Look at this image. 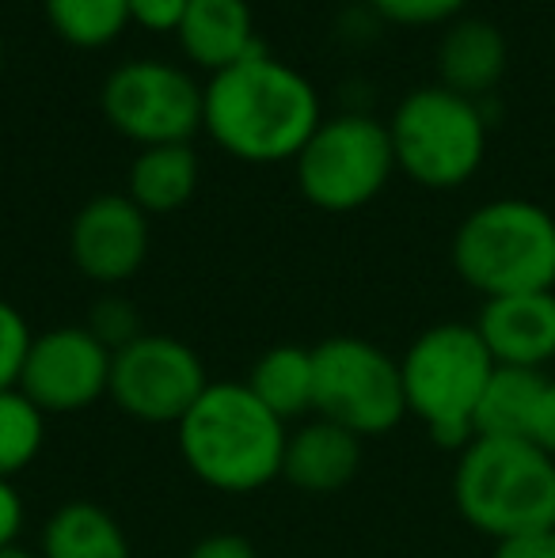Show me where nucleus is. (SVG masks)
Masks as SVG:
<instances>
[{"instance_id": "1", "label": "nucleus", "mask_w": 555, "mask_h": 558, "mask_svg": "<svg viewBox=\"0 0 555 558\" xmlns=\"http://www.w3.org/2000/svg\"><path fill=\"white\" fill-rule=\"evenodd\" d=\"M202 125L225 153L248 163H275L301 156L319 130V99L297 69L263 53L214 73Z\"/></svg>"}, {"instance_id": "2", "label": "nucleus", "mask_w": 555, "mask_h": 558, "mask_svg": "<svg viewBox=\"0 0 555 558\" xmlns=\"http://www.w3.org/2000/svg\"><path fill=\"white\" fill-rule=\"evenodd\" d=\"M286 437V422L237 380H209L176 426L183 463L221 494H255L281 478Z\"/></svg>"}, {"instance_id": "3", "label": "nucleus", "mask_w": 555, "mask_h": 558, "mask_svg": "<svg viewBox=\"0 0 555 558\" xmlns=\"http://www.w3.org/2000/svg\"><path fill=\"white\" fill-rule=\"evenodd\" d=\"M453 501L491 539L555 529V460L521 437H472L453 468Z\"/></svg>"}, {"instance_id": "4", "label": "nucleus", "mask_w": 555, "mask_h": 558, "mask_svg": "<svg viewBox=\"0 0 555 558\" xmlns=\"http://www.w3.org/2000/svg\"><path fill=\"white\" fill-rule=\"evenodd\" d=\"M453 266L487 301L555 289V217L526 198L487 202L460 221Z\"/></svg>"}, {"instance_id": "5", "label": "nucleus", "mask_w": 555, "mask_h": 558, "mask_svg": "<svg viewBox=\"0 0 555 558\" xmlns=\"http://www.w3.org/2000/svg\"><path fill=\"white\" fill-rule=\"evenodd\" d=\"M495 357L475 324L426 327L400 357L408 414L426 426L442 448H464L475 437V407L483 399Z\"/></svg>"}, {"instance_id": "6", "label": "nucleus", "mask_w": 555, "mask_h": 558, "mask_svg": "<svg viewBox=\"0 0 555 558\" xmlns=\"http://www.w3.org/2000/svg\"><path fill=\"white\" fill-rule=\"evenodd\" d=\"M312 414L362 441L393 434L408 418L400 361L370 338H324L312 345Z\"/></svg>"}, {"instance_id": "7", "label": "nucleus", "mask_w": 555, "mask_h": 558, "mask_svg": "<svg viewBox=\"0 0 555 558\" xmlns=\"http://www.w3.org/2000/svg\"><path fill=\"white\" fill-rule=\"evenodd\" d=\"M388 133H393L396 168H403L430 191L468 183L487 148V122L475 99L457 96L442 84L411 92L396 107Z\"/></svg>"}, {"instance_id": "8", "label": "nucleus", "mask_w": 555, "mask_h": 558, "mask_svg": "<svg viewBox=\"0 0 555 558\" xmlns=\"http://www.w3.org/2000/svg\"><path fill=\"white\" fill-rule=\"evenodd\" d=\"M396 168L393 133L370 114H342L319 122L297 156V183L312 206L327 214L362 209L385 191Z\"/></svg>"}, {"instance_id": "9", "label": "nucleus", "mask_w": 555, "mask_h": 558, "mask_svg": "<svg viewBox=\"0 0 555 558\" xmlns=\"http://www.w3.org/2000/svg\"><path fill=\"white\" fill-rule=\"evenodd\" d=\"M206 88L168 61H126L104 84V114L137 145H186L202 125Z\"/></svg>"}, {"instance_id": "10", "label": "nucleus", "mask_w": 555, "mask_h": 558, "mask_svg": "<svg viewBox=\"0 0 555 558\" xmlns=\"http://www.w3.org/2000/svg\"><path fill=\"white\" fill-rule=\"evenodd\" d=\"M206 388V365L191 345L171 335L145 331L130 345L114 350L107 396L119 403V411H126L137 422L179 426Z\"/></svg>"}, {"instance_id": "11", "label": "nucleus", "mask_w": 555, "mask_h": 558, "mask_svg": "<svg viewBox=\"0 0 555 558\" xmlns=\"http://www.w3.org/2000/svg\"><path fill=\"white\" fill-rule=\"evenodd\" d=\"M114 353L88 327H53L31 338L15 388L50 418L96 407L111 391Z\"/></svg>"}, {"instance_id": "12", "label": "nucleus", "mask_w": 555, "mask_h": 558, "mask_svg": "<svg viewBox=\"0 0 555 558\" xmlns=\"http://www.w3.org/2000/svg\"><path fill=\"white\" fill-rule=\"evenodd\" d=\"M69 251L84 278L119 286L134 278L148 255V214L130 194H99L76 214Z\"/></svg>"}, {"instance_id": "13", "label": "nucleus", "mask_w": 555, "mask_h": 558, "mask_svg": "<svg viewBox=\"0 0 555 558\" xmlns=\"http://www.w3.org/2000/svg\"><path fill=\"white\" fill-rule=\"evenodd\" d=\"M475 331L495 365L544 373V365L555 361V289L491 296L483 301Z\"/></svg>"}, {"instance_id": "14", "label": "nucleus", "mask_w": 555, "mask_h": 558, "mask_svg": "<svg viewBox=\"0 0 555 558\" xmlns=\"http://www.w3.org/2000/svg\"><path fill=\"white\" fill-rule=\"evenodd\" d=\"M362 471V437L335 426L327 418H312L301 429H289L281 478L301 494H339Z\"/></svg>"}, {"instance_id": "15", "label": "nucleus", "mask_w": 555, "mask_h": 558, "mask_svg": "<svg viewBox=\"0 0 555 558\" xmlns=\"http://www.w3.org/2000/svg\"><path fill=\"white\" fill-rule=\"evenodd\" d=\"M176 35L186 58L214 73L267 53V46L255 38L248 0H191Z\"/></svg>"}, {"instance_id": "16", "label": "nucleus", "mask_w": 555, "mask_h": 558, "mask_svg": "<svg viewBox=\"0 0 555 558\" xmlns=\"http://www.w3.org/2000/svg\"><path fill=\"white\" fill-rule=\"evenodd\" d=\"M506 38L487 20H457L437 46V73L442 88L464 99H480L506 73Z\"/></svg>"}, {"instance_id": "17", "label": "nucleus", "mask_w": 555, "mask_h": 558, "mask_svg": "<svg viewBox=\"0 0 555 558\" xmlns=\"http://www.w3.org/2000/svg\"><path fill=\"white\" fill-rule=\"evenodd\" d=\"M38 558H134L114 513L96 501H65L43 524Z\"/></svg>"}, {"instance_id": "18", "label": "nucleus", "mask_w": 555, "mask_h": 558, "mask_svg": "<svg viewBox=\"0 0 555 558\" xmlns=\"http://www.w3.org/2000/svg\"><path fill=\"white\" fill-rule=\"evenodd\" d=\"M544 384H548V376L536 368L495 365L480 407H475V437H521V441H529V426H533Z\"/></svg>"}, {"instance_id": "19", "label": "nucleus", "mask_w": 555, "mask_h": 558, "mask_svg": "<svg viewBox=\"0 0 555 558\" xmlns=\"http://www.w3.org/2000/svg\"><path fill=\"white\" fill-rule=\"evenodd\" d=\"M194 186H198V156L191 153V145L141 148L130 168V198L148 217L186 206Z\"/></svg>"}, {"instance_id": "20", "label": "nucleus", "mask_w": 555, "mask_h": 558, "mask_svg": "<svg viewBox=\"0 0 555 558\" xmlns=\"http://www.w3.org/2000/svg\"><path fill=\"white\" fill-rule=\"evenodd\" d=\"M244 384L281 422L312 414V350L289 345V342L270 345L252 365V376H248Z\"/></svg>"}, {"instance_id": "21", "label": "nucleus", "mask_w": 555, "mask_h": 558, "mask_svg": "<svg viewBox=\"0 0 555 558\" xmlns=\"http://www.w3.org/2000/svg\"><path fill=\"white\" fill-rule=\"evenodd\" d=\"M46 441V414L20 388L0 391V478H15L38 460Z\"/></svg>"}, {"instance_id": "22", "label": "nucleus", "mask_w": 555, "mask_h": 558, "mask_svg": "<svg viewBox=\"0 0 555 558\" xmlns=\"http://www.w3.org/2000/svg\"><path fill=\"white\" fill-rule=\"evenodd\" d=\"M53 31L73 46H107L130 23L126 0H46Z\"/></svg>"}, {"instance_id": "23", "label": "nucleus", "mask_w": 555, "mask_h": 558, "mask_svg": "<svg viewBox=\"0 0 555 558\" xmlns=\"http://www.w3.org/2000/svg\"><path fill=\"white\" fill-rule=\"evenodd\" d=\"M84 327H88V331L96 335L111 353L145 335V331H141L137 308L126 301V296H104V301L92 308V316H88V324H84Z\"/></svg>"}, {"instance_id": "24", "label": "nucleus", "mask_w": 555, "mask_h": 558, "mask_svg": "<svg viewBox=\"0 0 555 558\" xmlns=\"http://www.w3.org/2000/svg\"><path fill=\"white\" fill-rule=\"evenodd\" d=\"M31 338L35 335H31L27 319L20 316V308L0 296V391L20 384L23 361H27V350H31Z\"/></svg>"}, {"instance_id": "25", "label": "nucleus", "mask_w": 555, "mask_h": 558, "mask_svg": "<svg viewBox=\"0 0 555 558\" xmlns=\"http://www.w3.org/2000/svg\"><path fill=\"white\" fill-rule=\"evenodd\" d=\"M385 20L403 23V27H426V23H445L468 4V0H370Z\"/></svg>"}, {"instance_id": "26", "label": "nucleus", "mask_w": 555, "mask_h": 558, "mask_svg": "<svg viewBox=\"0 0 555 558\" xmlns=\"http://www.w3.org/2000/svg\"><path fill=\"white\" fill-rule=\"evenodd\" d=\"M130 20H137L148 31H176L191 0H126Z\"/></svg>"}, {"instance_id": "27", "label": "nucleus", "mask_w": 555, "mask_h": 558, "mask_svg": "<svg viewBox=\"0 0 555 558\" xmlns=\"http://www.w3.org/2000/svg\"><path fill=\"white\" fill-rule=\"evenodd\" d=\"M491 558H555V529L495 539V555Z\"/></svg>"}, {"instance_id": "28", "label": "nucleus", "mask_w": 555, "mask_h": 558, "mask_svg": "<svg viewBox=\"0 0 555 558\" xmlns=\"http://www.w3.org/2000/svg\"><path fill=\"white\" fill-rule=\"evenodd\" d=\"M186 558H260L255 544L237 532H214V536H202L198 544L186 551Z\"/></svg>"}, {"instance_id": "29", "label": "nucleus", "mask_w": 555, "mask_h": 558, "mask_svg": "<svg viewBox=\"0 0 555 558\" xmlns=\"http://www.w3.org/2000/svg\"><path fill=\"white\" fill-rule=\"evenodd\" d=\"M23 521H27V509H23V498L15 490L12 478H0V551L4 547H15L23 532Z\"/></svg>"}, {"instance_id": "30", "label": "nucleus", "mask_w": 555, "mask_h": 558, "mask_svg": "<svg viewBox=\"0 0 555 558\" xmlns=\"http://www.w3.org/2000/svg\"><path fill=\"white\" fill-rule=\"evenodd\" d=\"M529 441L555 460V380H552V376H548V384H544V391H541V403H536L533 426H529Z\"/></svg>"}, {"instance_id": "31", "label": "nucleus", "mask_w": 555, "mask_h": 558, "mask_svg": "<svg viewBox=\"0 0 555 558\" xmlns=\"http://www.w3.org/2000/svg\"><path fill=\"white\" fill-rule=\"evenodd\" d=\"M0 558H38V555H31L27 547L15 544V547H4V551H0Z\"/></svg>"}, {"instance_id": "32", "label": "nucleus", "mask_w": 555, "mask_h": 558, "mask_svg": "<svg viewBox=\"0 0 555 558\" xmlns=\"http://www.w3.org/2000/svg\"><path fill=\"white\" fill-rule=\"evenodd\" d=\"M0 65H4V43H0Z\"/></svg>"}]
</instances>
